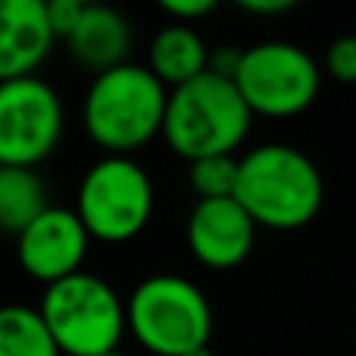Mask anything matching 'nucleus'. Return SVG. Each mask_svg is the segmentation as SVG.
I'll return each instance as SVG.
<instances>
[{"label": "nucleus", "mask_w": 356, "mask_h": 356, "mask_svg": "<svg viewBox=\"0 0 356 356\" xmlns=\"http://www.w3.org/2000/svg\"><path fill=\"white\" fill-rule=\"evenodd\" d=\"M234 200L257 228L297 232L319 216L325 200L322 172L294 144H259L238 160Z\"/></svg>", "instance_id": "1"}, {"label": "nucleus", "mask_w": 356, "mask_h": 356, "mask_svg": "<svg viewBox=\"0 0 356 356\" xmlns=\"http://www.w3.org/2000/svg\"><path fill=\"white\" fill-rule=\"evenodd\" d=\"M169 88L141 63L94 75L81 100V125L106 156H131L163 135Z\"/></svg>", "instance_id": "2"}, {"label": "nucleus", "mask_w": 356, "mask_h": 356, "mask_svg": "<svg viewBox=\"0 0 356 356\" xmlns=\"http://www.w3.org/2000/svg\"><path fill=\"white\" fill-rule=\"evenodd\" d=\"M253 113L232 79L203 72L194 81L169 91L163 138L181 160L234 156L250 131Z\"/></svg>", "instance_id": "3"}, {"label": "nucleus", "mask_w": 356, "mask_h": 356, "mask_svg": "<svg viewBox=\"0 0 356 356\" xmlns=\"http://www.w3.org/2000/svg\"><path fill=\"white\" fill-rule=\"evenodd\" d=\"M125 322L135 341L154 356H184L209 347L213 307L184 275L156 272L125 300Z\"/></svg>", "instance_id": "4"}, {"label": "nucleus", "mask_w": 356, "mask_h": 356, "mask_svg": "<svg viewBox=\"0 0 356 356\" xmlns=\"http://www.w3.org/2000/svg\"><path fill=\"white\" fill-rule=\"evenodd\" d=\"M38 313L63 356L113 353L129 332L122 297L113 291L110 282L85 269L56 284H47Z\"/></svg>", "instance_id": "5"}, {"label": "nucleus", "mask_w": 356, "mask_h": 356, "mask_svg": "<svg viewBox=\"0 0 356 356\" xmlns=\"http://www.w3.org/2000/svg\"><path fill=\"white\" fill-rule=\"evenodd\" d=\"M156 194L150 172L131 156H104L81 175L75 216L91 241L125 244L154 219Z\"/></svg>", "instance_id": "6"}, {"label": "nucleus", "mask_w": 356, "mask_h": 356, "mask_svg": "<svg viewBox=\"0 0 356 356\" xmlns=\"http://www.w3.org/2000/svg\"><path fill=\"white\" fill-rule=\"evenodd\" d=\"M232 81L253 116L291 119L316 104L322 69L300 44L263 41L241 50V63Z\"/></svg>", "instance_id": "7"}, {"label": "nucleus", "mask_w": 356, "mask_h": 356, "mask_svg": "<svg viewBox=\"0 0 356 356\" xmlns=\"http://www.w3.org/2000/svg\"><path fill=\"white\" fill-rule=\"evenodd\" d=\"M63 100L38 75L0 85V166L35 169L63 138Z\"/></svg>", "instance_id": "8"}, {"label": "nucleus", "mask_w": 356, "mask_h": 356, "mask_svg": "<svg viewBox=\"0 0 356 356\" xmlns=\"http://www.w3.org/2000/svg\"><path fill=\"white\" fill-rule=\"evenodd\" d=\"M88 244L91 234L85 232L75 209L50 207L16 238V257L25 275L47 288L81 272Z\"/></svg>", "instance_id": "9"}, {"label": "nucleus", "mask_w": 356, "mask_h": 356, "mask_svg": "<svg viewBox=\"0 0 356 356\" xmlns=\"http://www.w3.org/2000/svg\"><path fill=\"white\" fill-rule=\"evenodd\" d=\"M188 250L207 269H234L253 250L257 222L247 216L234 197L225 200H197L184 225Z\"/></svg>", "instance_id": "10"}, {"label": "nucleus", "mask_w": 356, "mask_h": 356, "mask_svg": "<svg viewBox=\"0 0 356 356\" xmlns=\"http://www.w3.org/2000/svg\"><path fill=\"white\" fill-rule=\"evenodd\" d=\"M54 44L44 0H0V85L35 75Z\"/></svg>", "instance_id": "11"}, {"label": "nucleus", "mask_w": 356, "mask_h": 356, "mask_svg": "<svg viewBox=\"0 0 356 356\" xmlns=\"http://www.w3.org/2000/svg\"><path fill=\"white\" fill-rule=\"evenodd\" d=\"M131 44H135V35H131L129 19L106 3H88L79 29L66 38L69 56L91 75H104L131 63Z\"/></svg>", "instance_id": "12"}, {"label": "nucleus", "mask_w": 356, "mask_h": 356, "mask_svg": "<svg viewBox=\"0 0 356 356\" xmlns=\"http://www.w3.org/2000/svg\"><path fill=\"white\" fill-rule=\"evenodd\" d=\"M209 54L213 50L207 47L197 29L191 25H166L154 35L150 41V50H147V69L169 88L188 85L194 81L197 75H203L209 69Z\"/></svg>", "instance_id": "13"}, {"label": "nucleus", "mask_w": 356, "mask_h": 356, "mask_svg": "<svg viewBox=\"0 0 356 356\" xmlns=\"http://www.w3.org/2000/svg\"><path fill=\"white\" fill-rule=\"evenodd\" d=\"M44 209H50L47 184L35 169L0 166V232L19 238Z\"/></svg>", "instance_id": "14"}, {"label": "nucleus", "mask_w": 356, "mask_h": 356, "mask_svg": "<svg viewBox=\"0 0 356 356\" xmlns=\"http://www.w3.org/2000/svg\"><path fill=\"white\" fill-rule=\"evenodd\" d=\"M0 356H63L38 307H0Z\"/></svg>", "instance_id": "15"}, {"label": "nucleus", "mask_w": 356, "mask_h": 356, "mask_svg": "<svg viewBox=\"0 0 356 356\" xmlns=\"http://www.w3.org/2000/svg\"><path fill=\"white\" fill-rule=\"evenodd\" d=\"M188 181L197 200H225L238 191V156H203L188 163Z\"/></svg>", "instance_id": "16"}, {"label": "nucleus", "mask_w": 356, "mask_h": 356, "mask_svg": "<svg viewBox=\"0 0 356 356\" xmlns=\"http://www.w3.org/2000/svg\"><path fill=\"white\" fill-rule=\"evenodd\" d=\"M325 72L341 85H356V35H341L328 44Z\"/></svg>", "instance_id": "17"}, {"label": "nucleus", "mask_w": 356, "mask_h": 356, "mask_svg": "<svg viewBox=\"0 0 356 356\" xmlns=\"http://www.w3.org/2000/svg\"><path fill=\"white\" fill-rule=\"evenodd\" d=\"M85 0H47V22L56 41H66L85 16Z\"/></svg>", "instance_id": "18"}, {"label": "nucleus", "mask_w": 356, "mask_h": 356, "mask_svg": "<svg viewBox=\"0 0 356 356\" xmlns=\"http://www.w3.org/2000/svg\"><path fill=\"white\" fill-rule=\"evenodd\" d=\"M160 10L172 16L175 25H191L216 10V0H163Z\"/></svg>", "instance_id": "19"}, {"label": "nucleus", "mask_w": 356, "mask_h": 356, "mask_svg": "<svg viewBox=\"0 0 356 356\" xmlns=\"http://www.w3.org/2000/svg\"><path fill=\"white\" fill-rule=\"evenodd\" d=\"M238 6L250 16H282V13L294 10V0H241Z\"/></svg>", "instance_id": "20"}, {"label": "nucleus", "mask_w": 356, "mask_h": 356, "mask_svg": "<svg viewBox=\"0 0 356 356\" xmlns=\"http://www.w3.org/2000/svg\"><path fill=\"white\" fill-rule=\"evenodd\" d=\"M184 356H216L209 347H200V350H191V353H184Z\"/></svg>", "instance_id": "21"}, {"label": "nucleus", "mask_w": 356, "mask_h": 356, "mask_svg": "<svg viewBox=\"0 0 356 356\" xmlns=\"http://www.w3.org/2000/svg\"><path fill=\"white\" fill-rule=\"evenodd\" d=\"M104 356H125L122 350H113V353H104Z\"/></svg>", "instance_id": "22"}]
</instances>
